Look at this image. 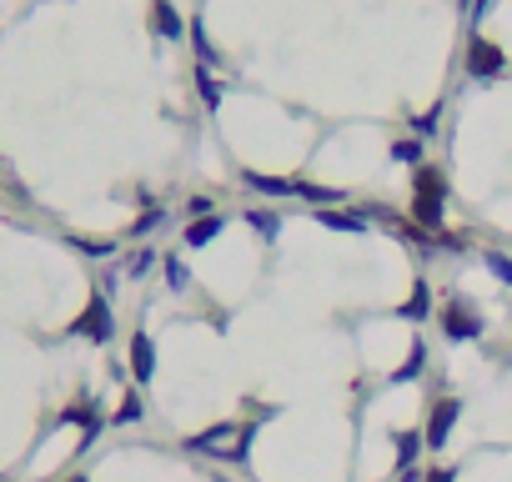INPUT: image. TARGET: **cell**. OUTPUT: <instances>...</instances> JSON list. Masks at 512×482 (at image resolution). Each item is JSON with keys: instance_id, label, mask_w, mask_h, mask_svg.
<instances>
[{"instance_id": "6da1fadb", "label": "cell", "mask_w": 512, "mask_h": 482, "mask_svg": "<svg viewBox=\"0 0 512 482\" xmlns=\"http://www.w3.org/2000/svg\"><path fill=\"white\" fill-rule=\"evenodd\" d=\"M442 171H432V166H422L417 171V202H412V221L427 231H442Z\"/></svg>"}, {"instance_id": "7a4b0ae2", "label": "cell", "mask_w": 512, "mask_h": 482, "mask_svg": "<svg viewBox=\"0 0 512 482\" xmlns=\"http://www.w3.org/2000/svg\"><path fill=\"white\" fill-rule=\"evenodd\" d=\"M252 432L256 427H211L206 437H192V452H211V457H226V462H242L252 452Z\"/></svg>"}, {"instance_id": "3957f363", "label": "cell", "mask_w": 512, "mask_h": 482, "mask_svg": "<svg viewBox=\"0 0 512 482\" xmlns=\"http://www.w3.org/2000/svg\"><path fill=\"white\" fill-rule=\"evenodd\" d=\"M442 337L448 342H477L482 337V317L467 302H448L442 306Z\"/></svg>"}, {"instance_id": "277c9868", "label": "cell", "mask_w": 512, "mask_h": 482, "mask_svg": "<svg viewBox=\"0 0 512 482\" xmlns=\"http://www.w3.org/2000/svg\"><path fill=\"white\" fill-rule=\"evenodd\" d=\"M111 302L106 297H90L86 302V317H76V337H86V342H111Z\"/></svg>"}, {"instance_id": "5b68a950", "label": "cell", "mask_w": 512, "mask_h": 482, "mask_svg": "<svg viewBox=\"0 0 512 482\" xmlns=\"http://www.w3.org/2000/svg\"><path fill=\"white\" fill-rule=\"evenodd\" d=\"M457 417H462V402H457V397H442V402L432 407L427 427H422V443L427 447H442L452 437V427H457Z\"/></svg>"}, {"instance_id": "8992f818", "label": "cell", "mask_w": 512, "mask_h": 482, "mask_svg": "<svg viewBox=\"0 0 512 482\" xmlns=\"http://www.w3.org/2000/svg\"><path fill=\"white\" fill-rule=\"evenodd\" d=\"M502 65H508V61H502V51L492 46V40H482V36H477L473 46H467V71H473L477 81H487V76H502Z\"/></svg>"}, {"instance_id": "52a82bcc", "label": "cell", "mask_w": 512, "mask_h": 482, "mask_svg": "<svg viewBox=\"0 0 512 482\" xmlns=\"http://www.w3.org/2000/svg\"><path fill=\"white\" fill-rule=\"evenodd\" d=\"M131 372H136V382H151V372H156V347L146 331L131 337Z\"/></svg>"}, {"instance_id": "ba28073f", "label": "cell", "mask_w": 512, "mask_h": 482, "mask_svg": "<svg viewBox=\"0 0 512 482\" xmlns=\"http://www.w3.org/2000/svg\"><path fill=\"white\" fill-rule=\"evenodd\" d=\"M317 221H321L327 231H352V237H362V231H367V216H357V211H332V206H321Z\"/></svg>"}, {"instance_id": "9c48e42d", "label": "cell", "mask_w": 512, "mask_h": 482, "mask_svg": "<svg viewBox=\"0 0 512 482\" xmlns=\"http://www.w3.org/2000/svg\"><path fill=\"white\" fill-rule=\"evenodd\" d=\"M226 231V216H196L192 227H186V246H206V241H217Z\"/></svg>"}, {"instance_id": "30bf717a", "label": "cell", "mask_w": 512, "mask_h": 482, "mask_svg": "<svg viewBox=\"0 0 512 482\" xmlns=\"http://www.w3.org/2000/svg\"><path fill=\"white\" fill-rule=\"evenodd\" d=\"M246 186H252V191H267V196H302V181L261 176V171H246Z\"/></svg>"}, {"instance_id": "8fae6325", "label": "cell", "mask_w": 512, "mask_h": 482, "mask_svg": "<svg viewBox=\"0 0 512 482\" xmlns=\"http://www.w3.org/2000/svg\"><path fill=\"white\" fill-rule=\"evenodd\" d=\"M151 26H156V36L176 40V36H181V15H176V5H166V0H156V5H151Z\"/></svg>"}, {"instance_id": "7c38bea8", "label": "cell", "mask_w": 512, "mask_h": 482, "mask_svg": "<svg viewBox=\"0 0 512 482\" xmlns=\"http://www.w3.org/2000/svg\"><path fill=\"white\" fill-rule=\"evenodd\" d=\"M427 312H432V292H427V281H417V287H412V297L402 302V312H397V317H407V322H422Z\"/></svg>"}, {"instance_id": "4fadbf2b", "label": "cell", "mask_w": 512, "mask_h": 482, "mask_svg": "<svg viewBox=\"0 0 512 482\" xmlns=\"http://www.w3.org/2000/svg\"><path fill=\"white\" fill-rule=\"evenodd\" d=\"M417 452H422V432H397V472H412Z\"/></svg>"}, {"instance_id": "5bb4252c", "label": "cell", "mask_w": 512, "mask_h": 482, "mask_svg": "<svg viewBox=\"0 0 512 482\" xmlns=\"http://www.w3.org/2000/svg\"><path fill=\"white\" fill-rule=\"evenodd\" d=\"M422 367H427V347H412V357L402 362L397 372H392V382H412V377H422Z\"/></svg>"}, {"instance_id": "9a60e30c", "label": "cell", "mask_w": 512, "mask_h": 482, "mask_svg": "<svg viewBox=\"0 0 512 482\" xmlns=\"http://www.w3.org/2000/svg\"><path fill=\"white\" fill-rule=\"evenodd\" d=\"M115 422H121V427H126V422H141V397H136V392L121 397V407H115Z\"/></svg>"}, {"instance_id": "2e32d148", "label": "cell", "mask_w": 512, "mask_h": 482, "mask_svg": "<svg viewBox=\"0 0 512 482\" xmlns=\"http://www.w3.org/2000/svg\"><path fill=\"white\" fill-rule=\"evenodd\" d=\"M166 281H171V292H186V287H192V271L181 267L176 256H166Z\"/></svg>"}, {"instance_id": "e0dca14e", "label": "cell", "mask_w": 512, "mask_h": 482, "mask_svg": "<svg viewBox=\"0 0 512 482\" xmlns=\"http://www.w3.org/2000/svg\"><path fill=\"white\" fill-rule=\"evenodd\" d=\"M196 90H201V101H206V106H217V101H221V86H217L211 76H206V65L196 71Z\"/></svg>"}, {"instance_id": "ac0fdd59", "label": "cell", "mask_w": 512, "mask_h": 482, "mask_svg": "<svg viewBox=\"0 0 512 482\" xmlns=\"http://www.w3.org/2000/svg\"><path fill=\"white\" fill-rule=\"evenodd\" d=\"M151 267H156V252H136V256H131V267H126V277H131V281H141Z\"/></svg>"}, {"instance_id": "d6986e66", "label": "cell", "mask_w": 512, "mask_h": 482, "mask_svg": "<svg viewBox=\"0 0 512 482\" xmlns=\"http://www.w3.org/2000/svg\"><path fill=\"white\" fill-rule=\"evenodd\" d=\"M487 271L498 281H512V256H502V252H487Z\"/></svg>"}, {"instance_id": "ffe728a7", "label": "cell", "mask_w": 512, "mask_h": 482, "mask_svg": "<svg viewBox=\"0 0 512 482\" xmlns=\"http://www.w3.org/2000/svg\"><path fill=\"white\" fill-rule=\"evenodd\" d=\"M392 161L417 166V161H422V146H417V141H397V146H392Z\"/></svg>"}, {"instance_id": "44dd1931", "label": "cell", "mask_w": 512, "mask_h": 482, "mask_svg": "<svg viewBox=\"0 0 512 482\" xmlns=\"http://www.w3.org/2000/svg\"><path fill=\"white\" fill-rule=\"evenodd\" d=\"M246 227H256L261 237H277V216L271 211H246Z\"/></svg>"}, {"instance_id": "7402d4cb", "label": "cell", "mask_w": 512, "mask_h": 482, "mask_svg": "<svg viewBox=\"0 0 512 482\" xmlns=\"http://www.w3.org/2000/svg\"><path fill=\"white\" fill-rule=\"evenodd\" d=\"M156 221H161V211H146V216H141V221H136V227H131V231H126V237H131V241H141V237H146V231H151V227H156Z\"/></svg>"}, {"instance_id": "603a6c76", "label": "cell", "mask_w": 512, "mask_h": 482, "mask_svg": "<svg viewBox=\"0 0 512 482\" xmlns=\"http://www.w3.org/2000/svg\"><path fill=\"white\" fill-rule=\"evenodd\" d=\"M427 482H452V468H432V472H427Z\"/></svg>"}, {"instance_id": "cb8c5ba5", "label": "cell", "mask_w": 512, "mask_h": 482, "mask_svg": "<svg viewBox=\"0 0 512 482\" xmlns=\"http://www.w3.org/2000/svg\"><path fill=\"white\" fill-rule=\"evenodd\" d=\"M397 482H422V472L412 468V472H402V478H397Z\"/></svg>"}, {"instance_id": "d4e9b609", "label": "cell", "mask_w": 512, "mask_h": 482, "mask_svg": "<svg viewBox=\"0 0 512 482\" xmlns=\"http://www.w3.org/2000/svg\"><path fill=\"white\" fill-rule=\"evenodd\" d=\"M65 482H86V478H65Z\"/></svg>"}]
</instances>
